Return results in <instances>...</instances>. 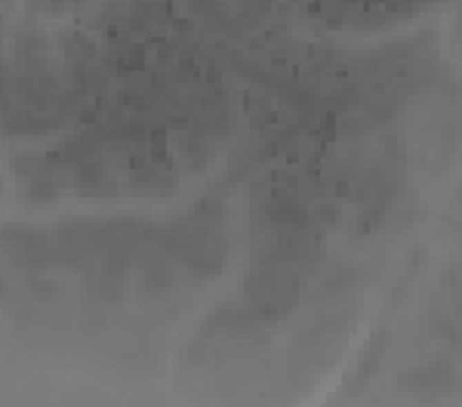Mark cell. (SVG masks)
Wrapping results in <instances>:
<instances>
[{
  "mask_svg": "<svg viewBox=\"0 0 462 407\" xmlns=\"http://www.w3.org/2000/svg\"><path fill=\"white\" fill-rule=\"evenodd\" d=\"M170 284H173V275H170L167 266H151L148 272H145V290L161 293V290H167Z\"/></svg>",
  "mask_w": 462,
  "mask_h": 407,
  "instance_id": "obj_1",
  "label": "cell"
}]
</instances>
